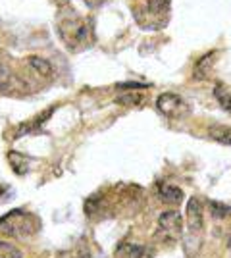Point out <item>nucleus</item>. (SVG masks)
I'll use <instances>...</instances> for the list:
<instances>
[{
  "label": "nucleus",
  "instance_id": "nucleus-1",
  "mask_svg": "<svg viewBox=\"0 0 231 258\" xmlns=\"http://www.w3.org/2000/svg\"><path fill=\"white\" fill-rule=\"evenodd\" d=\"M56 29L62 39V43L71 50H81L87 48L95 41V33H93V23L85 20L83 16H79L71 8H60L58 12V20H56Z\"/></svg>",
  "mask_w": 231,
  "mask_h": 258
},
{
  "label": "nucleus",
  "instance_id": "nucleus-2",
  "mask_svg": "<svg viewBox=\"0 0 231 258\" xmlns=\"http://www.w3.org/2000/svg\"><path fill=\"white\" fill-rule=\"evenodd\" d=\"M39 229H41V220L27 210H12L10 214L0 218V233L16 239H29Z\"/></svg>",
  "mask_w": 231,
  "mask_h": 258
},
{
  "label": "nucleus",
  "instance_id": "nucleus-3",
  "mask_svg": "<svg viewBox=\"0 0 231 258\" xmlns=\"http://www.w3.org/2000/svg\"><path fill=\"white\" fill-rule=\"evenodd\" d=\"M183 235V220L179 212L176 210H170V212H164V214L158 218V224H156V231H154V237L158 243L162 245H176L177 241Z\"/></svg>",
  "mask_w": 231,
  "mask_h": 258
},
{
  "label": "nucleus",
  "instance_id": "nucleus-4",
  "mask_svg": "<svg viewBox=\"0 0 231 258\" xmlns=\"http://www.w3.org/2000/svg\"><path fill=\"white\" fill-rule=\"evenodd\" d=\"M156 108L168 118H181L189 112V104L174 93H166L156 98Z\"/></svg>",
  "mask_w": 231,
  "mask_h": 258
},
{
  "label": "nucleus",
  "instance_id": "nucleus-5",
  "mask_svg": "<svg viewBox=\"0 0 231 258\" xmlns=\"http://www.w3.org/2000/svg\"><path fill=\"white\" fill-rule=\"evenodd\" d=\"M0 95H6V97L25 95L22 79L16 76L8 66H0Z\"/></svg>",
  "mask_w": 231,
  "mask_h": 258
},
{
  "label": "nucleus",
  "instance_id": "nucleus-6",
  "mask_svg": "<svg viewBox=\"0 0 231 258\" xmlns=\"http://www.w3.org/2000/svg\"><path fill=\"white\" fill-rule=\"evenodd\" d=\"M187 224L191 233H198L204 227V208L198 199H191L187 203Z\"/></svg>",
  "mask_w": 231,
  "mask_h": 258
},
{
  "label": "nucleus",
  "instance_id": "nucleus-7",
  "mask_svg": "<svg viewBox=\"0 0 231 258\" xmlns=\"http://www.w3.org/2000/svg\"><path fill=\"white\" fill-rule=\"evenodd\" d=\"M27 64L31 66V70H33L39 77H43V79H50V77L54 76L52 64H50L48 60L41 58V56H29V58H27Z\"/></svg>",
  "mask_w": 231,
  "mask_h": 258
},
{
  "label": "nucleus",
  "instance_id": "nucleus-8",
  "mask_svg": "<svg viewBox=\"0 0 231 258\" xmlns=\"http://www.w3.org/2000/svg\"><path fill=\"white\" fill-rule=\"evenodd\" d=\"M158 197L168 203V205H177L181 199H183V191L176 187V185H170V183H162L158 187Z\"/></svg>",
  "mask_w": 231,
  "mask_h": 258
},
{
  "label": "nucleus",
  "instance_id": "nucleus-9",
  "mask_svg": "<svg viewBox=\"0 0 231 258\" xmlns=\"http://www.w3.org/2000/svg\"><path fill=\"white\" fill-rule=\"evenodd\" d=\"M208 135L210 139L218 141L220 145L231 147V127H227V125H212L208 129Z\"/></svg>",
  "mask_w": 231,
  "mask_h": 258
},
{
  "label": "nucleus",
  "instance_id": "nucleus-10",
  "mask_svg": "<svg viewBox=\"0 0 231 258\" xmlns=\"http://www.w3.org/2000/svg\"><path fill=\"white\" fill-rule=\"evenodd\" d=\"M8 162H10L12 170L18 173V175H25L27 170H29V162L20 152H10L8 154Z\"/></svg>",
  "mask_w": 231,
  "mask_h": 258
},
{
  "label": "nucleus",
  "instance_id": "nucleus-11",
  "mask_svg": "<svg viewBox=\"0 0 231 258\" xmlns=\"http://www.w3.org/2000/svg\"><path fill=\"white\" fill-rule=\"evenodd\" d=\"M214 97H216V100H218V104H220L227 114H231V93L225 89V87L218 85L216 89H214Z\"/></svg>",
  "mask_w": 231,
  "mask_h": 258
},
{
  "label": "nucleus",
  "instance_id": "nucleus-12",
  "mask_svg": "<svg viewBox=\"0 0 231 258\" xmlns=\"http://www.w3.org/2000/svg\"><path fill=\"white\" fill-rule=\"evenodd\" d=\"M121 258H150L148 248L141 247V245H131L125 250H121Z\"/></svg>",
  "mask_w": 231,
  "mask_h": 258
},
{
  "label": "nucleus",
  "instance_id": "nucleus-13",
  "mask_svg": "<svg viewBox=\"0 0 231 258\" xmlns=\"http://www.w3.org/2000/svg\"><path fill=\"white\" fill-rule=\"evenodd\" d=\"M0 258H22V252H20V248L14 247L12 243L0 241Z\"/></svg>",
  "mask_w": 231,
  "mask_h": 258
},
{
  "label": "nucleus",
  "instance_id": "nucleus-14",
  "mask_svg": "<svg viewBox=\"0 0 231 258\" xmlns=\"http://www.w3.org/2000/svg\"><path fill=\"white\" fill-rule=\"evenodd\" d=\"M168 6H170V0H148V10L156 14L168 10Z\"/></svg>",
  "mask_w": 231,
  "mask_h": 258
},
{
  "label": "nucleus",
  "instance_id": "nucleus-15",
  "mask_svg": "<svg viewBox=\"0 0 231 258\" xmlns=\"http://www.w3.org/2000/svg\"><path fill=\"white\" fill-rule=\"evenodd\" d=\"M83 2L87 4L89 8H99V6L104 4V0H83Z\"/></svg>",
  "mask_w": 231,
  "mask_h": 258
},
{
  "label": "nucleus",
  "instance_id": "nucleus-16",
  "mask_svg": "<svg viewBox=\"0 0 231 258\" xmlns=\"http://www.w3.org/2000/svg\"><path fill=\"white\" fill-rule=\"evenodd\" d=\"M58 8H66L67 4H69V0H52Z\"/></svg>",
  "mask_w": 231,
  "mask_h": 258
},
{
  "label": "nucleus",
  "instance_id": "nucleus-17",
  "mask_svg": "<svg viewBox=\"0 0 231 258\" xmlns=\"http://www.w3.org/2000/svg\"><path fill=\"white\" fill-rule=\"evenodd\" d=\"M58 258H75V256H64V254H62V256H58Z\"/></svg>",
  "mask_w": 231,
  "mask_h": 258
},
{
  "label": "nucleus",
  "instance_id": "nucleus-18",
  "mask_svg": "<svg viewBox=\"0 0 231 258\" xmlns=\"http://www.w3.org/2000/svg\"><path fill=\"white\" fill-rule=\"evenodd\" d=\"M229 247H231V237H229Z\"/></svg>",
  "mask_w": 231,
  "mask_h": 258
}]
</instances>
